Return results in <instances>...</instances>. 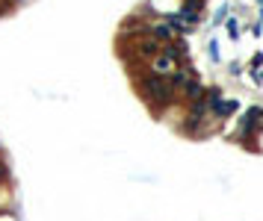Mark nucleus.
<instances>
[{"instance_id": "1", "label": "nucleus", "mask_w": 263, "mask_h": 221, "mask_svg": "<svg viewBox=\"0 0 263 221\" xmlns=\"http://www.w3.org/2000/svg\"><path fill=\"white\" fill-rule=\"evenodd\" d=\"M136 89H139V95L148 101L151 109H169L172 103L177 101L175 89L169 83V77H157V74H151V71H142V77H136Z\"/></svg>"}, {"instance_id": "3", "label": "nucleus", "mask_w": 263, "mask_h": 221, "mask_svg": "<svg viewBox=\"0 0 263 221\" xmlns=\"http://www.w3.org/2000/svg\"><path fill=\"white\" fill-rule=\"evenodd\" d=\"M0 221H21L15 215V209H3V212H0Z\"/></svg>"}, {"instance_id": "2", "label": "nucleus", "mask_w": 263, "mask_h": 221, "mask_svg": "<svg viewBox=\"0 0 263 221\" xmlns=\"http://www.w3.org/2000/svg\"><path fill=\"white\" fill-rule=\"evenodd\" d=\"M3 183H12V171H9V162L3 159V153H0V186Z\"/></svg>"}]
</instances>
